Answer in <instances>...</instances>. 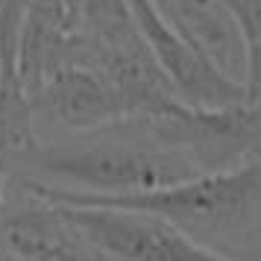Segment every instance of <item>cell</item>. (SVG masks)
Here are the masks:
<instances>
[{
	"label": "cell",
	"mask_w": 261,
	"mask_h": 261,
	"mask_svg": "<svg viewBox=\"0 0 261 261\" xmlns=\"http://www.w3.org/2000/svg\"><path fill=\"white\" fill-rule=\"evenodd\" d=\"M30 194L50 202H91L153 212L220 258L261 261V150L235 167L197 173L150 194L100 200L53 188L47 182H30Z\"/></svg>",
	"instance_id": "6da1fadb"
},
{
	"label": "cell",
	"mask_w": 261,
	"mask_h": 261,
	"mask_svg": "<svg viewBox=\"0 0 261 261\" xmlns=\"http://www.w3.org/2000/svg\"><path fill=\"white\" fill-rule=\"evenodd\" d=\"M135 132L138 138H97L83 147L36 150L33 159L47 185L100 200L150 194L200 173L182 153L162 147L141 129Z\"/></svg>",
	"instance_id": "7a4b0ae2"
},
{
	"label": "cell",
	"mask_w": 261,
	"mask_h": 261,
	"mask_svg": "<svg viewBox=\"0 0 261 261\" xmlns=\"http://www.w3.org/2000/svg\"><path fill=\"white\" fill-rule=\"evenodd\" d=\"M129 123L162 147L182 153L200 173L235 167L261 150V109L249 103L200 109L170 100Z\"/></svg>",
	"instance_id": "3957f363"
},
{
	"label": "cell",
	"mask_w": 261,
	"mask_h": 261,
	"mask_svg": "<svg viewBox=\"0 0 261 261\" xmlns=\"http://www.w3.org/2000/svg\"><path fill=\"white\" fill-rule=\"evenodd\" d=\"M138 36L150 50L159 71L167 76L173 94L200 109H223L244 103V85L220 71V65L205 50L188 38L155 0H126Z\"/></svg>",
	"instance_id": "277c9868"
},
{
	"label": "cell",
	"mask_w": 261,
	"mask_h": 261,
	"mask_svg": "<svg viewBox=\"0 0 261 261\" xmlns=\"http://www.w3.org/2000/svg\"><path fill=\"white\" fill-rule=\"evenodd\" d=\"M65 214L115 261H226L153 212L59 202Z\"/></svg>",
	"instance_id": "5b68a950"
},
{
	"label": "cell",
	"mask_w": 261,
	"mask_h": 261,
	"mask_svg": "<svg viewBox=\"0 0 261 261\" xmlns=\"http://www.w3.org/2000/svg\"><path fill=\"white\" fill-rule=\"evenodd\" d=\"M36 200L0 217V244L9 261H115L83 235L59 202Z\"/></svg>",
	"instance_id": "8992f818"
},
{
	"label": "cell",
	"mask_w": 261,
	"mask_h": 261,
	"mask_svg": "<svg viewBox=\"0 0 261 261\" xmlns=\"http://www.w3.org/2000/svg\"><path fill=\"white\" fill-rule=\"evenodd\" d=\"M33 106H41L59 126L91 132L126 120L123 103L103 73L85 62H62L41 80Z\"/></svg>",
	"instance_id": "52a82bcc"
},
{
	"label": "cell",
	"mask_w": 261,
	"mask_h": 261,
	"mask_svg": "<svg viewBox=\"0 0 261 261\" xmlns=\"http://www.w3.org/2000/svg\"><path fill=\"white\" fill-rule=\"evenodd\" d=\"M244 103L261 109V30H244Z\"/></svg>",
	"instance_id": "ba28073f"
}]
</instances>
